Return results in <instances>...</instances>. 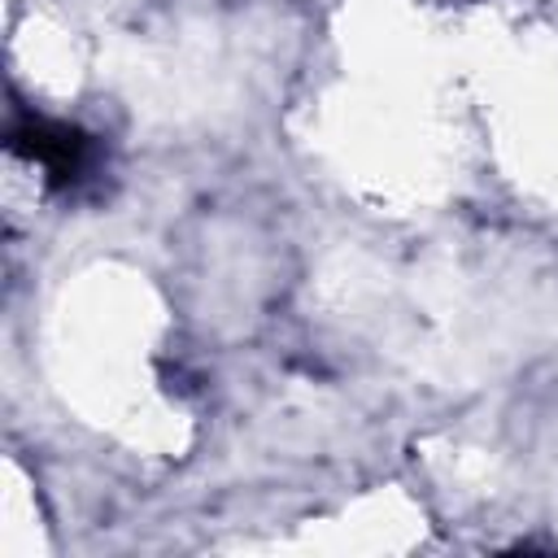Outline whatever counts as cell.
<instances>
[{"label": "cell", "mask_w": 558, "mask_h": 558, "mask_svg": "<svg viewBox=\"0 0 558 558\" xmlns=\"http://www.w3.org/2000/svg\"><path fill=\"white\" fill-rule=\"evenodd\" d=\"M9 148L22 153L26 161H39L52 183H74L92 157V140L83 131L65 126V122H48V118H31V122L13 126Z\"/></svg>", "instance_id": "obj_1"}]
</instances>
